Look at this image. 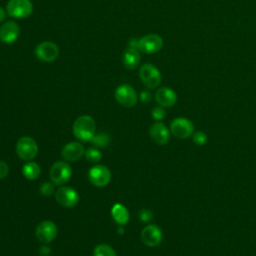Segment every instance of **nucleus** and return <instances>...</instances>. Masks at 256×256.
<instances>
[{
	"mask_svg": "<svg viewBox=\"0 0 256 256\" xmlns=\"http://www.w3.org/2000/svg\"><path fill=\"white\" fill-rule=\"evenodd\" d=\"M151 115H152V118L155 119L156 121H160L162 119H164L165 115H166V111L164 109V107L162 106H156L152 109L151 111Z\"/></svg>",
	"mask_w": 256,
	"mask_h": 256,
	"instance_id": "25",
	"label": "nucleus"
},
{
	"mask_svg": "<svg viewBox=\"0 0 256 256\" xmlns=\"http://www.w3.org/2000/svg\"><path fill=\"white\" fill-rule=\"evenodd\" d=\"M19 35L20 28L15 21H7L0 27V40L6 44L16 42Z\"/></svg>",
	"mask_w": 256,
	"mask_h": 256,
	"instance_id": "15",
	"label": "nucleus"
},
{
	"mask_svg": "<svg viewBox=\"0 0 256 256\" xmlns=\"http://www.w3.org/2000/svg\"><path fill=\"white\" fill-rule=\"evenodd\" d=\"M16 153L20 159L31 161L38 153V144L33 138L23 136L16 143Z\"/></svg>",
	"mask_w": 256,
	"mask_h": 256,
	"instance_id": "2",
	"label": "nucleus"
},
{
	"mask_svg": "<svg viewBox=\"0 0 256 256\" xmlns=\"http://www.w3.org/2000/svg\"><path fill=\"white\" fill-rule=\"evenodd\" d=\"M5 17H6V12H5V10L3 9V7L0 6V23H2V22L4 21Z\"/></svg>",
	"mask_w": 256,
	"mask_h": 256,
	"instance_id": "31",
	"label": "nucleus"
},
{
	"mask_svg": "<svg viewBox=\"0 0 256 256\" xmlns=\"http://www.w3.org/2000/svg\"><path fill=\"white\" fill-rule=\"evenodd\" d=\"M170 129L162 122H155L149 128V136L158 145H165L170 141Z\"/></svg>",
	"mask_w": 256,
	"mask_h": 256,
	"instance_id": "14",
	"label": "nucleus"
},
{
	"mask_svg": "<svg viewBox=\"0 0 256 256\" xmlns=\"http://www.w3.org/2000/svg\"><path fill=\"white\" fill-rule=\"evenodd\" d=\"M59 52L58 46L51 41H43L39 43L34 50L35 56L39 60L47 63L55 61L59 56Z\"/></svg>",
	"mask_w": 256,
	"mask_h": 256,
	"instance_id": "8",
	"label": "nucleus"
},
{
	"mask_svg": "<svg viewBox=\"0 0 256 256\" xmlns=\"http://www.w3.org/2000/svg\"><path fill=\"white\" fill-rule=\"evenodd\" d=\"M72 175V169L70 165L64 161L55 162L50 169V180L55 185H64L66 184Z\"/></svg>",
	"mask_w": 256,
	"mask_h": 256,
	"instance_id": "5",
	"label": "nucleus"
},
{
	"mask_svg": "<svg viewBox=\"0 0 256 256\" xmlns=\"http://www.w3.org/2000/svg\"><path fill=\"white\" fill-rule=\"evenodd\" d=\"M57 203L63 207H74L79 201V195L76 190L71 187H60L55 192Z\"/></svg>",
	"mask_w": 256,
	"mask_h": 256,
	"instance_id": "13",
	"label": "nucleus"
},
{
	"mask_svg": "<svg viewBox=\"0 0 256 256\" xmlns=\"http://www.w3.org/2000/svg\"><path fill=\"white\" fill-rule=\"evenodd\" d=\"M57 233L58 229L56 224L50 220L41 221L35 230L36 238L43 244H47L53 241L56 238Z\"/></svg>",
	"mask_w": 256,
	"mask_h": 256,
	"instance_id": "10",
	"label": "nucleus"
},
{
	"mask_svg": "<svg viewBox=\"0 0 256 256\" xmlns=\"http://www.w3.org/2000/svg\"><path fill=\"white\" fill-rule=\"evenodd\" d=\"M9 16L17 19H24L33 12V4L30 0H9L6 5Z\"/></svg>",
	"mask_w": 256,
	"mask_h": 256,
	"instance_id": "3",
	"label": "nucleus"
},
{
	"mask_svg": "<svg viewBox=\"0 0 256 256\" xmlns=\"http://www.w3.org/2000/svg\"><path fill=\"white\" fill-rule=\"evenodd\" d=\"M171 134L178 139H187L194 133L193 123L185 117H177L170 124Z\"/></svg>",
	"mask_w": 256,
	"mask_h": 256,
	"instance_id": "6",
	"label": "nucleus"
},
{
	"mask_svg": "<svg viewBox=\"0 0 256 256\" xmlns=\"http://www.w3.org/2000/svg\"><path fill=\"white\" fill-rule=\"evenodd\" d=\"M84 156L85 158L91 162V163H97L98 161L101 160V157H102V154L100 152L99 149L97 148H88L87 150H85V153H84Z\"/></svg>",
	"mask_w": 256,
	"mask_h": 256,
	"instance_id": "23",
	"label": "nucleus"
},
{
	"mask_svg": "<svg viewBox=\"0 0 256 256\" xmlns=\"http://www.w3.org/2000/svg\"><path fill=\"white\" fill-rule=\"evenodd\" d=\"M40 173H41L40 166L36 162L28 161L22 167V174L28 180H34L38 178Z\"/></svg>",
	"mask_w": 256,
	"mask_h": 256,
	"instance_id": "20",
	"label": "nucleus"
},
{
	"mask_svg": "<svg viewBox=\"0 0 256 256\" xmlns=\"http://www.w3.org/2000/svg\"><path fill=\"white\" fill-rule=\"evenodd\" d=\"M139 77L143 84L150 89L158 87L161 83V73L151 63H145L140 67Z\"/></svg>",
	"mask_w": 256,
	"mask_h": 256,
	"instance_id": "4",
	"label": "nucleus"
},
{
	"mask_svg": "<svg viewBox=\"0 0 256 256\" xmlns=\"http://www.w3.org/2000/svg\"><path fill=\"white\" fill-rule=\"evenodd\" d=\"M163 47V40L157 34H148L138 38V50L146 53L153 54L161 50Z\"/></svg>",
	"mask_w": 256,
	"mask_h": 256,
	"instance_id": "11",
	"label": "nucleus"
},
{
	"mask_svg": "<svg viewBox=\"0 0 256 256\" xmlns=\"http://www.w3.org/2000/svg\"><path fill=\"white\" fill-rule=\"evenodd\" d=\"M40 193L43 196L49 197L54 193V186L51 182H44L40 186Z\"/></svg>",
	"mask_w": 256,
	"mask_h": 256,
	"instance_id": "26",
	"label": "nucleus"
},
{
	"mask_svg": "<svg viewBox=\"0 0 256 256\" xmlns=\"http://www.w3.org/2000/svg\"><path fill=\"white\" fill-rule=\"evenodd\" d=\"M85 153L84 147L79 142H69L67 143L61 151L62 157L70 162L79 160Z\"/></svg>",
	"mask_w": 256,
	"mask_h": 256,
	"instance_id": "16",
	"label": "nucleus"
},
{
	"mask_svg": "<svg viewBox=\"0 0 256 256\" xmlns=\"http://www.w3.org/2000/svg\"><path fill=\"white\" fill-rule=\"evenodd\" d=\"M9 173V167L5 161L0 160V180L5 178Z\"/></svg>",
	"mask_w": 256,
	"mask_h": 256,
	"instance_id": "28",
	"label": "nucleus"
},
{
	"mask_svg": "<svg viewBox=\"0 0 256 256\" xmlns=\"http://www.w3.org/2000/svg\"><path fill=\"white\" fill-rule=\"evenodd\" d=\"M140 61H141V57H140V51L138 49L127 47L123 52L122 63L127 69L133 70L137 68Z\"/></svg>",
	"mask_w": 256,
	"mask_h": 256,
	"instance_id": "18",
	"label": "nucleus"
},
{
	"mask_svg": "<svg viewBox=\"0 0 256 256\" xmlns=\"http://www.w3.org/2000/svg\"><path fill=\"white\" fill-rule=\"evenodd\" d=\"M151 93L147 90H144L140 93V100L144 103H147V102H150L151 101Z\"/></svg>",
	"mask_w": 256,
	"mask_h": 256,
	"instance_id": "29",
	"label": "nucleus"
},
{
	"mask_svg": "<svg viewBox=\"0 0 256 256\" xmlns=\"http://www.w3.org/2000/svg\"><path fill=\"white\" fill-rule=\"evenodd\" d=\"M155 100L160 106L164 108H168V107H172L176 103L177 95L174 92V90H172L171 88L161 87L156 91Z\"/></svg>",
	"mask_w": 256,
	"mask_h": 256,
	"instance_id": "17",
	"label": "nucleus"
},
{
	"mask_svg": "<svg viewBox=\"0 0 256 256\" xmlns=\"http://www.w3.org/2000/svg\"><path fill=\"white\" fill-rule=\"evenodd\" d=\"M140 238L146 246L155 247L161 243L163 238V233L159 226L155 224H149L142 229Z\"/></svg>",
	"mask_w": 256,
	"mask_h": 256,
	"instance_id": "12",
	"label": "nucleus"
},
{
	"mask_svg": "<svg viewBox=\"0 0 256 256\" xmlns=\"http://www.w3.org/2000/svg\"><path fill=\"white\" fill-rule=\"evenodd\" d=\"M93 256H117L115 250L107 244H99L93 250Z\"/></svg>",
	"mask_w": 256,
	"mask_h": 256,
	"instance_id": "22",
	"label": "nucleus"
},
{
	"mask_svg": "<svg viewBox=\"0 0 256 256\" xmlns=\"http://www.w3.org/2000/svg\"><path fill=\"white\" fill-rule=\"evenodd\" d=\"M116 101L127 108L133 107L138 101V95L134 88L128 84L119 85L114 93Z\"/></svg>",
	"mask_w": 256,
	"mask_h": 256,
	"instance_id": "7",
	"label": "nucleus"
},
{
	"mask_svg": "<svg viewBox=\"0 0 256 256\" xmlns=\"http://www.w3.org/2000/svg\"><path fill=\"white\" fill-rule=\"evenodd\" d=\"M50 248L49 247H47V246H42L41 248H40V254L42 255V256H47V255H49L50 254Z\"/></svg>",
	"mask_w": 256,
	"mask_h": 256,
	"instance_id": "30",
	"label": "nucleus"
},
{
	"mask_svg": "<svg viewBox=\"0 0 256 256\" xmlns=\"http://www.w3.org/2000/svg\"><path fill=\"white\" fill-rule=\"evenodd\" d=\"M90 142H92V144L98 148H104L110 143V135L105 132H100L95 134Z\"/></svg>",
	"mask_w": 256,
	"mask_h": 256,
	"instance_id": "21",
	"label": "nucleus"
},
{
	"mask_svg": "<svg viewBox=\"0 0 256 256\" xmlns=\"http://www.w3.org/2000/svg\"><path fill=\"white\" fill-rule=\"evenodd\" d=\"M88 179L94 186L104 187L111 180V172L106 166L97 164L89 169Z\"/></svg>",
	"mask_w": 256,
	"mask_h": 256,
	"instance_id": "9",
	"label": "nucleus"
},
{
	"mask_svg": "<svg viewBox=\"0 0 256 256\" xmlns=\"http://www.w3.org/2000/svg\"><path fill=\"white\" fill-rule=\"evenodd\" d=\"M72 130L74 136L78 140L82 142H88L95 135V120L90 115H81L74 121Z\"/></svg>",
	"mask_w": 256,
	"mask_h": 256,
	"instance_id": "1",
	"label": "nucleus"
},
{
	"mask_svg": "<svg viewBox=\"0 0 256 256\" xmlns=\"http://www.w3.org/2000/svg\"><path fill=\"white\" fill-rule=\"evenodd\" d=\"M139 218L141 221L143 222H149L152 220L153 218V214L150 210L148 209H142L140 212H139Z\"/></svg>",
	"mask_w": 256,
	"mask_h": 256,
	"instance_id": "27",
	"label": "nucleus"
},
{
	"mask_svg": "<svg viewBox=\"0 0 256 256\" xmlns=\"http://www.w3.org/2000/svg\"><path fill=\"white\" fill-rule=\"evenodd\" d=\"M207 139H208V136L204 131H196L192 135L193 142L198 146H202V145L206 144Z\"/></svg>",
	"mask_w": 256,
	"mask_h": 256,
	"instance_id": "24",
	"label": "nucleus"
},
{
	"mask_svg": "<svg viewBox=\"0 0 256 256\" xmlns=\"http://www.w3.org/2000/svg\"><path fill=\"white\" fill-rule=\"evenodd\" d=\"M111 216L116 223L119 225H125L129 221V212L125 206L121 203H116L111 209Z\"/></svg>",
	"mask_w": 256,
	"mask_h": 256,
	"instance_id": "19",
	"label": "nucleus"
}]
</instances>
